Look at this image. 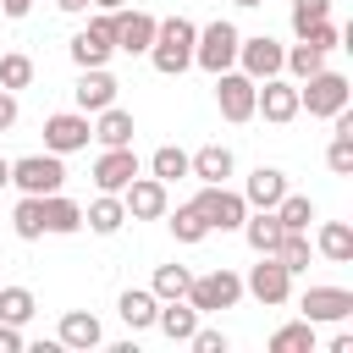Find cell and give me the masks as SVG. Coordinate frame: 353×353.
<instances>
[{"mask_svg":"<svg viewBox=\"0 0 353 353\" xmlns=\"http://www.w3.org/2000/svg\"><path fill=\"white\" fill-rule=\"evenodd\" d=\"M303 44H314V50H325V55H331V50L342 44V28H336V22L325 17V22H314V28L303 33Z\"/></svg>","mask_w":353,"mask_h":353,"instance_id":"obj_40","label":"cell"},{"mask_svg":"<svg viewBox=\"0 0 353 353\" xmlns=\"http://www.w3.org/2000/svg\"><path fill=\"white\" fill-rule=\"evenodd\" d=\"M83 226H88L94 237H116V232L127 226V204H121V193H99V199L83 210Z\"/></svg>","mask_w":353,"mask_h":353,"instance_id":"obj_22","label":"cell"},{"mask_svg":"<svg viewBox=\"0 0 353 353\" xmlns=\"http://www.w3.org/2000/svg\"><path fill=\"white\" fill-rule=\"evenodd\" d=\"M154 325H160V336L188 342V336L199 331V309H193L188 298H165V303H160V314H154Z\"/></svg>","mask_w":353,"mask_h":353,"instance_id":"obj_25","label":"cell"},{"mask_svg":"<svg viewBox=\"0 0 353 353\" xmlns=\"http://www.w3.org/2000/svg\"><path fill=\"white\" fill-rule=\"evenodd\" d=\"M320 66H325V50H314V44H303V39H298V44H292V50L281 55V72H287L292 83H303V77H314Z\"/></svg>","mask_w":353,"mask_h":353,"instance_id":"obj_32","label":"cell"},{"mask_svg":"<svg viewBox=\"0 0 353 353\" xmlns=\"http://www.w3.org/2000/svg\"><path fill=\"white\" fill-rule=\"evenodd\" d=\"M0 353H22V325H6L0 320Z\"/></svg>","mask_w":353,"mask_h":353,"instance_id":"obj_43","label":"cell"},{"mask_svg":"<svg viewBox=\"0 0 353 353\" xmlns=\"http://www.w3.org/2000/svg\"><path fill=\"white\" fill-rule=\"evenodd\" d=\"M215 105H221V116H226L232 127L254 121V77H248V72H237V66L215 72Z\"/></svg>","mask_w":353,"mask_h":353,"instance_id":"obj_10","label":"cell"},{"mask_svg":"<svg viewBox=\"0 0 353 353\" xmlns=\"http://www.w3.org/2000/svg\"><path fill=\"white\" fill-rule=\"evenodd\" d=\"M232 171H237V160H232L226 143H204V149L188 154V176H199V182H226Z\"/></svg>","mask_w":353,"mask_h":353,"instance_id":"obj_21","label":"cell"},{"mask_svg":"<svg viewBox=\"0 0 353 353\" xmlns=\"http://www.w3.org/2000/svg\"><path fill=\"white\" fill-rule=\"evenodd\" d=\"M347 99H353V88H347V77H342V72H331V66H320L314 77H303V83H298V110H309L314 121H331Z\"/></svg>","mask_w":353,"mask_h":353,"instance_id":"obj_3","label":"cell"},{"mask_svg":"<svg viewBox=\"0 0 353 353\" xmlns=\"http://www.w3.org/2000/svg\"><path fill=\"white\" fill-rule=\"evenodd\" d=\"M17 116H22L17 94H11V88H0V132H11V127H17Z\"/></svg>","mask_w":353,"mask_h":353,"instance_id":"obj_42","label":"cell"},{"mask_svg":"<svg viewBox=\"0 0 353 353\" xmlns=\"http://www.w3.org/2000/svg\"><path fill=\"white\" fill-rule=\"evenodd\" d=\"M237 232L248 237V248H254V254H276V248H281V237H287V226L276 221V210H248Z\"/></svg>","mask_w":353,"mask_h":353,"instance_id":"obj_20","label":"cell"},{"mask_svg":"<svg viewBox=\"0 0 353 353\" xmlns=\"http://www.w3.org/2000/svg\"><path fill=\"white\" fill-rule=\"evenodd\" d=\"M281 55H287V50H281L270 33H254V39H243V44H237V72H248L254 83H265V77H276V72H281Z\"/></svg>","mask_w":353,"mask_h":353,"instance_id":"obj_15","label":"cell"},{"mask_svg":"<svg viewBox=\"0 0 353 353\" xmlns=\"http://www.w3.org/2000/svg\"><path fill=\"white\" fill-rule=\"evenodd\" d=\"M149 176H160L165 188H171L176 176H188V149H176V143H160V149L149 154Z\"/></svg>","mask_w":353,"mask_h":353,"instance_id":"obj_34","label":"cell"},{"mask_svg":"<svg viewBox=\"0 0 353 353\" xmlns=\"http://www.w3.org/2000/svg\"><path fill=\"white\" fill-rule=\"evenodd\" d=\"M55 6H61V11H72V17H83V11H88L94 0H55Z\"/></svg>","mask_w":353,"mask_h":353,"instance_id":"obj_45","label":"cell"},{"mask_svg":"<svg viewBox=\"0 0 353 353\" xmlns=\"http://www.w3.org/2000/svg\"><path fill=\"white\" fill-rule=\"evenodd\" d=\"M160 221H165V226H171V237H176V243H188V248L210 237V221H204V210H199L193 199H188V204H176V210H165Z\"/></svg>","mask_w":353,"mask_h":353,"instance_id":"obj_27","label":"cell"},{"mask_svg":"<svg viewBox=\"0 0 353 353\" xmlns=\"http://www.w3.org/2000/svg\"><path fill=\"white\" fill-rule=\"evenodd\" d=\"M232 6H243V11H254V6H265V0H232Z\"/></svg>","mask_w":353,"mask_h":353,"instance_id":"obj_48","label":"cell"},{"mask_svg":"<svg viewBox=\"0 0 353 353\" xmlns=\"http://www.w3.org/2000/svg\"><path fill=\"white\" fill-rule=\"evenodd\" d=\"M314 254L331 259V265H353V226H347V221H320Z\"/></svg>","mask_w":353,"mask_h":353,"instance_id":"obj_24","label":"cell"},{"mask_svg":"<svg viewBox=\"0 0 353 353\" xmlns=\"http://www.w3.org/2000/svg\"><path fill=\"white\" fill-rule=\"evenodd\" d=\"M116 314H121L132 331H149V325H154V314H160V298H154L149 287H127V292L116 298Z\"/></svg>","mask_w":353,"mask_h":353,"instance_id":"obj_28","label":"cell"},{"mask_svg":"<svg viewBox=\"0 0 353 353\" xmlns=\"http://www.w3.org/2000/svg\"><path fill=\"white\" fill-rule=\"evenodd\" d=\"M44 232H55V237L83 232V204L66 193H44Z\"/></svg>","mask_w":353,"mask_h":353,"instance_id":"obj_26","label":"cell"},{"mask_svg":"<svg viewBox=\"0 0 353 353\" xmlns=\"http://www.w3.org/2000/svg\"><path fill=\"white\" fill-rule=\"evenodd\" d=\"M270 353H314V325L309 320H287L270 331Z\"/></svg>","mask_w":353,"mask_h":353,"instance_id":"obj_30","label":"cell"},{"mask_svg":"<svg viewBox=\"0 0 353 353\" xmlns=\"http://www.w3.org/2000/svg\"><path fill=\"white\" fill-rule=\"evenodd\" d=\"M254 116H265L270 127H287V121H298L303 110H298V83L292 77H265V83H254Z\"/></svg>","mask_w":353,"mask_h":353,"instance_id":"obj_9","label":"cell"},{"mask_svg":"<svg viewBox=\"0 0 353 353\" xmlns=\"http://www.w3.org/2000/svg\"><path fill=\"white\" fill-rule=\"evenodd\" d=\"M193 39H199V28H193L188 17H165V22H154L149 66H154L160 77H182V72L193 66Z\"/></svg>","mask_w":353,"mask_h":353,"instance_id":"obj_1","label":"cell"},{"mask_svg":"<svg viewBox=\"0 0 353 353\" xmlns=\"http://www.w3.org/2000/svg\"><path fill=\"white\" fill-rule=\"evenodd\" d=\"M88 138H94V121H88L83 110H55V116H44V149H50V154H77V149H88Z\"/></svg>","mask_w":353,"mask_h":353,"instance_id":"obj_11","label":"cell"},{"mask_svg":"<svg viewBox=\"0 0 353 353\" xmlns=\"http://www.w3.org/2000/svg\"><path fill=\"white\" fill-rule=\"evenodd\" d=\"M243 292L254 303H265V309H281L292 298V270L276 254H259V265H248V276H243Z\"/></svg>","mask_w":353,"mask_h":353,"instance_id":"obj_7","label":"cell"},{"mask_svg":"<svg viewBox=\"0 0 353 353\" xmlns=\"http://www.w3.org/2000/svg\"><path fill=\"white\" fill-rule=\"evenodd\" d=\"M121 204H127V221H160L165 210H171V193H165V182L160 176H132L127 188H121Z\"/></svg>","mask_w":353,"mask_h":353,"instance_id":"obj_12","label":"cell"},{"mask_svg":"<svg viewBox=\"0 0 353 353\" xmlns=\"http://www.w3.org/2000/svg\"><path fill=\"white\" fill-rule=\"evenodd\" d=\"M11 232H17L22 243H39V237H44V199H39V193H22V199H17Z\"/></svg>","mask_w":353,"mask_h":353,"instance_id":"obj_29","label":"cell"},{"mask_svg":"<svg viewBox=\"0 0 353 353\" xmlns=\"http://www.w3.org/2000/svg\"><path fill=\"white\" fill-rule=\"evenodd\" d=\"M11 188H22V193H61L66 188V165H61V154H22V160H11Z\"/></svg>","mask_w":353,"mask_h":353,"instance_id":"obj_8","label":"cell"},{"mask_svg":"<svg viewBox=\"0 0 353 353\" xmlns=\"http://www.w3.org/2000/svg\"><path fill=\"white\" fill-rule=\"evenodd\" d=\"M94 121V138H99V149H116V143H132V110H121V105H105V110H94L88 116Z\"/></svg>","mask_w":353,"mask_h":353,"instance_id":"obj_23","label":"cell"},{"mask_svg":"<svg viewBox=\"0 0 353 353\" xmlns=\"http://www.w3.org/2000/svg\"><path fill=\"white\" fill-rule=\"evenodd\" d=\"M188 347H199V353H226L232 342H226V331H215V325H199V331L188 336Z\"/></svg>","mask_w":353,"mask_h":353,"instance_id":"obj_41","label":"cell"},{"mask_svg":"<svg viewBox=\"0 0 353 353\" xmlns=\"http://www.w3.org/2000/svg\"><path fill=\"white\" fill-rule=\"evenodd\" d=\"M276 221L287 226V232H309V221H314V199L309 193H281V204H276Z\"/></svg>","mask_w":353,"mask_h":353,"instance_id":"obj_33","label":"cell"},{"mask_svg":"<svg viewBox=\"0 0 353 353\" xmlns=\"http://www.w3.org/2000/svg\"><path fill=\"white\" fill-rule=\"evenodd\" d=\"M276 259L298 276V270H309V259H314V248H309V232H287L281 237V248H276Z\"/></svg>","mask_w":353,"mask_h":353,"instance_id":"obj_36","label":"cell"},{"mask_svg":"<svg viewBox=\"0 0 353 353\" xmlns=\"http://www.w3.org/2000/svg\"><path fill=\"white\" fill-rule=\"evenodd\" d=\"M182 298H188L199 314H221V309H237V298H243V276H237V270H226V265H215V270L193 276Z\"/></svg>","mask_w":353,"mask_h":353,"instance_id":"obj_4","label":"cell"},{"mask_svg":"<svg viewBox=\"0 0 353 353\" xmlns=\"http://www.w3.org/2000/svg\"><path fill=\"white\" fill-rule=\"evenodd\" d=\"M298 309H303L309 325H342V320L353 314V292H347V287H303Z\"/></svg>","mask_w":353,"mask_h":353,"instance_id":"obj_13","label":"cell"},{"mask_svg":"<svg viewBox=\"0 0 353 353\" xmlns=\"http://www.w3.org/2000/svg\"><path fill=\"white\" fill-rule=\"evenodd\" d=\"M33 314H39L33 287H0V320H6V325H28Z\"/></svg>","mask_w":353,"mask_h":353,"instance_id":"obj_31","label":"cell"},{"mask_svg":"<svg viewBox=\"0 0 353 353\" xmlns=\"http://www.w3.org/2000/svg\"><path fill=\"white\" fill-rule=\"evenodd\" d=\"M143 165H138V154H132V143H116V149H99V160H94V188L99 193H121L132 176H138Z\"/></svg>","mask_w":353,"mask_h":353,"instance_id":"obj_14","label":"cell"},{"mask_svg":"<svg viewBox=\"0 0 353 353\" xmlns=\"http://www.w3.org/2000/svg\"><path fill=\"white\" fill-rule=\"evenodd\" d=\"M94 6H99V11H121L127 0H94Z\"/></svg>","mask_w":353,"mask_h":353,"instance_id":"obj_47","label":"cell"},{"mask_svg":"<svg viewBox=\"0 0 353 353\" xmlns=\"http://www.w3.org/2000/svg\"><path fill=\"white\" fill-rule=\"evenodd\" d=\"M33 83V55H22V50H11V55H0V88H28Z\"/></svg>","mask_w":353,"mask_h":353,"instance_id":"obj_37","label":"cell"},{"mask_svg":"<svg viewBox=\"0 0 353 353\" xmlns=\"http://www.w3.org/2000/svg\"><path fill=\"white\" fill-rule=\"evenodd\" d=\"M188 281H193V270H188V265H160V270H154V281H149V292L165 303V298H182V292H188Z\"/></svg>","mask_w":353,"mask_h":353,"instance_id":"obj_35","label":"cell"},{"mask_svg":"<svg viewBox=\"0 0 353 353\" xmlns=\"http://www.w3.org/2000/svg\"><path fill=\"white\" fill-rule=\"evenodd\" d=\"M325 165H331L336 176H353V138H336V132H331V149H325Z\"/></svg>","mask_w":353,"mask_h":353,"instance_id":"obj_39","label":"cell"},{"mask_svg":"<svg viewBox=\"0 0 353 353\" xmlns=\"http://www.w3.org/2000/svg\"><path fill=\"white\" fill-rule=\"evenodd\" d=\"M193 204L204 210L210 232H237V226H243V215H248V199H243L237 188H226V182H199Z\"/></svg>","mask_w":353,"mask_h":353,"instance_id":"obj_6","label":"cell"},{"mask_svg":"<svg viewBox=\"0 0 353 353\" xmlns=\"http://www.w3.org/2000/svg\"><path fill=\"white\" fill-rule=\"evenodd\" d=\"M116 77L105 72V66H83L77 72V88H72V105L83 110V116H94V110H105V105H116Z\"/></svg>","mask_w":353,"mask_h":353,"instance_id":"obj_16","label":"cell"},{"mask_svg":"<svg viewBox=\"0 0 353 353\" xmlns=\"http://www.w3.org/2000/svg\"><path fill=\"white\" fill-rule=\"evenodd\" d=\"M154 22L160 17H149V11H116V50H127V55H149V44H154Z\"/></svg>","mask_w":353,"mask_h":353,"instance_id":"obj_18","label":"cell"},{"mask_svg":"<svg viewBox=\"0 0 353 353\" xmlns=\"http://www.w3.org/2000/svg\"><path fill=\"white\" fill-rule=\"evenodd\" d=\"M66 55H72V66H77V72H83V66H105V61L116 55V11H99L83 33H72Z\"/></svg>","mask_w":353,"mask_h":353,"instance_id":"obj_5","label":"cell"},{"mask_svg":"<svg viewBox=\"0 0 353 353\" xmlns=\"http://www.w3.org/2000/svg\"><path fill=\"white\" fill-rule=\"evenodd\" d=\"M281 193H287V171H281V165H254V171H248V182H243L248 210H276V204H281Z\"/></svg>","mask_w":353,"mask_h":353,"instance_id":"obj_19","label":"cell"},{"mask_svg":"<svg viewBox=\"0 0 353 353\" xmlns=\"http://www.w3.org/2000/svg\"><path fill=\"white\" fill-rule=\"evenodd\" d=\"M237 44H243L237 22H232V17H215V22L199 28V39H193V66H204V72L215 77V72L237 66Z\"/></svg>","mask_w":353,"mask_h":353,"instance_id":"obj_2","label":"cell"},{"mask_svg":"<svg viewBox=\"0 0 353 353\" xmlns=\"http://www.w3.org/2000/svg\"><path fill=\"white\" fill-rule=\"evenodd\" d=\"M0 188H11V160L0 154Z\"/></svg>","mask_w":353,"mask_h":353,"instance_id":"obj_46","label":"cell"},{"mask_svg":"<svg viewBox=\"0 0 353 353\" xmlns=\"http://www.w3.org/2000/svg\"><path fill=\"white\" fill-rule=\"evenodd\" d=\"M55 342H61V347L88 353V347H99V342H105V325H99V314H88V309H66V314H61V325H55Z\"/></svg>","mask_w":353,"mask_h":353,"instance_id":"obj_17","label":"cell"},{"mask_svg":"<svg viewBox=\"0 0 353 353\" xmlns=\"http://www.w3.org/2000/svg\"><path fill=\"white\" fill-rule=\"evenodd\" d=\"M331 17V0H292V33L303 39L314 22H325Z\"/></svg>","mask_w":353,"mask_h":353,"instance_id":"obj_38","label":"cell"},{"mask_svg":"<svg viewBox=\"0 0 353 353\" xmlns=\"http://www.w3.org/2000/svg\"><path fill=\"white\" fill-rule=\"evenodd\" d=\"M0 11H6V17H11V22H22V17H28V11H33V0H0Z\"/></svg>","mask_w":353,"mask_h":353,"instance_id":"obj_44","label":"cell"}]
</instances>
